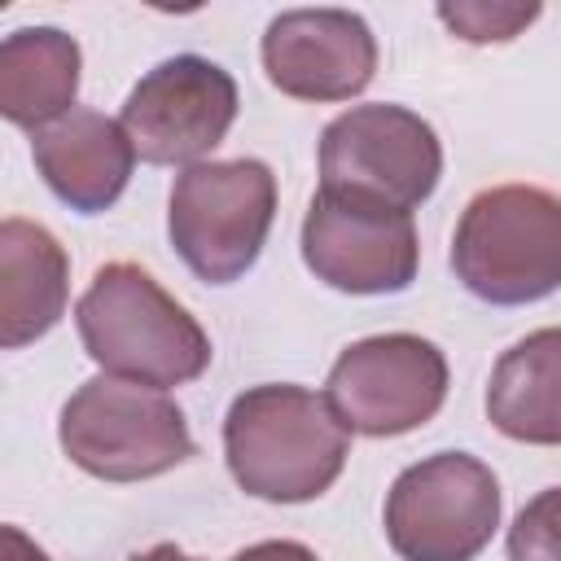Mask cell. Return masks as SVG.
Masks as SVG:
<instances>
[{"label":"cell","mask_w":561,"mask_h":561,"mask_svg":"<svg viewBox=\"0 0 561 561\" xmlns=\"http://www.w3.org/2000/svg\"><path fill=\"white\" fill-rule=\"evenodd\" d=\"M438 22L460 35L465 44H508L517 39L543 9L539 4H513V0H456V4H438L434 9Z\"/></svg>","instance_id":"16"},{"label":"cell","mask_w":561,"mask_h":561,"mask_svg":"<svg viewBox=\"0 0 561 561\" xmlns=\"http://www.w3.org/2000/svg\"><path fill=\"white\" fill-rule=\"evenodd\" d=\"M443 175L434 127L408 105H351L320 131V188L416 210Z\"/></svg>","instance_id":"7"},{"label":"cell","mask_w":561,"mask_h":561,"mask_svg":"<svg viewBox=\"0 0 561 561\" xmlns=\"http://www.w3.org/2000/svg\"><path fill=\"white\" fill-rule=\"evenodd\" d=\"M302 263L342 294H403L421 263L416 224L408 210L320 188L302 215Z\"/></svg>","instance_id":"10"},{"label":"cell","mask_w":561,"mask_h":561,"mask_svg":"<svg viewBox=\"0 0 561 561\" xmlns=\"http://www.w3.org/2000/svg\"><path fill=\"white\" fill-rule=\"evenodd\" d=\"M456 280L491 307H526L561 289V197L500 184L469 197L451 237Z\"/></svg>","instance_id":"3"},{"label":"cell","mask_w":561,"mask_h":561,"mask_svg":"<svg viewBox=\"0 0 561 561\" xmlns=\"http://www.w3.org/2000/svg\"><path fill=\"white\" fill-rule=\"evenodd\" d=\"M486 416L513 443L561 447V329H535L495 359Z\"/></svg>","instance_id":"14"},{"label":"cell","mask_w":561,"mask_h":561,"mask_svg":"<svg viewBox=\"0 0 561 561\" xmlns=\"http://www.w3.org/2000/svg\"><path fill=\"white\" fill-rule=\"evenodd\" d=\"M500 526V482L469 451H434L386 491V539L399 561H473Z\"/></svg>","instance_id":"6"},{"label":"cell","mask_w":561,"mask_h":561,"mask_svg":"<svg viewBox=\"0 0 561 561\" xmlns=\"http://www.w3.org/2000/svg\"><path fill=\"white\" fill-rule=\"evenodd\" d=\"M31 158L44 184L79 215L110 210L136 167V145L118 118L75 105L66 118L31 136Z\"/></svg>","instance_id":"12"},{"label":"cell","mask_w":561,"mask_h":561,"mask_svg":"<svg viewBox=\"0 0 561 561\" xmlns=\"http://www.w3.org/2000/svg\"><path fill=\"white\" fill-rule=\"evenodd\" d=\"M70 298V259L61 241L31 219L0 224V342L9 351L44 337Z\"/></svg>","instance_id":"13"},{"label":"cell","mask_w":561,"mask_h":561,"mask_svg":"<svg viewBox=\"0 0 561 561\" xmlns=\"http://www.w3.org/2000/svg\"><path fill=\"white\" fill-rule=\"evenodd\" d=\"M324 399L351 434H408L438 416L447 399V355L416 333L359 337L333 359Z\"/></svg>","instance_id":"8"},{"label":"cell","mask_w":561,"mask_h":561,"mask_svg":"<svg viewBox=\"0 0 561 561\" xmlns=\"http://www.w3.org/2000/svg\"><path fill=\"white\" fill-rule=\"evenodd\" d=\"M118 123L140 162L197 167L237 123V79L197 53L167 57L127 92Z\"/></svg>","instance_id":"9"},{"label":"cell","mask_w":561,"mask_h":561,"mask_svg":"<svg viewBox=\"0 0 561 561\" xmlns=\"http://www.w3.org/2000/svg\"><path fill=\"white\" fill-rule=\"evenodd\" d=\"M75 329L96 368L153 390L197 381L215 355L206 329L140 263H105L75 302Z\"/></svg>","instance_id":"2"},{"label":"cell","mask_w":561,"mask_h":561,"mask_svg":"<svg viewBox=\"0 0 561 561\" xmlns=\"http://www.w3.org/2000/svg\"><path fill=\"white\" fill-rule=\"evenodd\" d=\"M232 561H320V557L298 539H263V543L241 548Z\"/></svg>","instance_id":"18"},{"label":"cell","mask_w":561,"mask_h":561,"mask_svg":"<svg viewBox=\"0 0 561 561\" xmlns=\"http://www.w3.org/2000/svg\"><path fill=\"white\" fill-rule=\"evenodd\" d=\"M79 44L57 26H22L0 44V114L31 136L75 110Z\"/></svg>","instance_id":"15"},{"label":"cell","mask_w":561,"mask_h":561,"mask_svg":"<svg viewBox=\"0 0 561 561\" xmlns=\"http://www.w3.org/2000/svg\"><path fill=\"white\" fill-rule=\"evenodd\" d=\"M276 219V175L259 158L197 162L171 184L167 237L184 267L206 285L241 280L272 232Z\"/></svg>","instance_id":"4"},{"label":"cell","mask_w":561,"mask_h":561,"mask_svg":"<svg viewBox=\"0 0 561 561\" xmlns=\"http://www.w3.org/2000/svg\"><path fill=\"white\" fill-rule=\"evenodd\" d=\"M263 70L294 101H351L377 75V35L351 9H289L263 31Z\"/></svg>","instance_id":"11"},{"label":"cell","mask_w":561,"mask_h":561,"mask_svg":"<svg viewBox=\"0 0 561 561\" xmlns=\"http://www.w3.org/2000/svg\"><path fill=\"white\" fill-rule=\"evenodd\" d=\"M57 438L70 465L105 482L158 478L193 456V434L180 403L167 390L110 373L83 381L66 399Z\"/></svg>","instance_id":"5"},{"label":"cell","mask_w":561,"mask_h":561,"mask_svg":"<svg viewBox=\"0 0 561 561\" xmlns=\"http://www.w3.org/2000/svg\"><path fill=\"white\" fill-rule=\"evenodd\" d=\"M0 561H48V552L35 543V539H26V530H18V526H4L0 530Z\"/></svg>","instance_id":"19"},{"label":"cell","mask_w":561,"mask_h":561,"mask_svg":"<svg viewBox=\"0 0 561 561\" xmlns=\"http://www.w3.org/2000/svg\"><path fill=\"white\" fill-rule=\"evenodd\" d=\"M351 456V430L324 394L289 381L250 386L224 416V460L232 482L272 504L324 495Z\"/></svg>","instance_id":"1"},{"label":"cell","mask_w":561,"mask_h":561,"mask_svg":"<svg viewBox=\"0 0 561 561\" xmlns=\"http://www.w3.org/2000/svg\"><path fill=\"white\" fill-rule=\"evenodd\" d=\"M508 561H561V486L522 504L508 526Z\"/></svg>","instance_id":"17"},{"label":"cell","mask_w":561,"mask_h":561,"mask_svg":"<svg viewBox=\"0 0 561 561\" xmlns=\"http://www.w3.org/2000/svg\"><path fill=\"white\" fill-rule=\"evenodd\" d=\"M127 561H197V557H188V552L175 548V543H153V548H145V552L127 557Z\"/></svg>","instance_id":"20"}]
</instances>
